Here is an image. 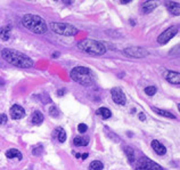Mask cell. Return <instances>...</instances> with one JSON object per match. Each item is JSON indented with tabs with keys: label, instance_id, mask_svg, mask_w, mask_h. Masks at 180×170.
I'll return each instance as SVG.
<instances>
[{
	"label": "cell",
	"instance_id": "obj_1",
	"mask_svg": "<svg viewBox=\"0 0 180 170\" xmlns=\"http://www.w3.org/2000/svg\"><path fill=\"white\" fill-rule=\"evenodd\" d=\"M1 55L8 63H10L15 66H18V67L27 69L33 65V61L30 57L19 53L17 50H14V49H8V48L2 49Z\"/></svg>",
	"mask_w": 180,
	"mask_h": 170
},
{
	"label": "cell",
	"instance_id": "obj_2",
	"mask_svg": "<svg viewBox=\"0 0 180 170\" xmlns=\"http://www.w3.org/2000/svg\"><path fill=\"white\" fill-rule=\"evenodd\" d=\"M24 26L34 32V33H38V34H42V33H46L47 32V24L45 22V19L38 15H33V14H26L23 16V19H22Z\"/></svg>",
	"mask_w": 180,
	"mask_h": 170
},
{
	"label": "cell",
	"instance_id": "obj_3",
	"mask_svg": "<svg viewBox=\"0 0 180 170\" xmlns=\"http://www.w3.org/2000/svg\"><path fill=\"white\" fill-rule=\"evenodd\" d=\"M78 48L85 53L91 54V55H104L106 52V48L103 43H100L96 40H91V39L81 40L78 43Z\"/></svg>",
	"mask_w": 180,
	"mask_h": 170
},
{
	"label": "cell",
	"instance_id": "obj_4",
	"mask_svg": "<svg viewBox=\"0 0 180 170\" xmlns=\"http://www.w3.org/2000/svg\"><path fill=\"white\" fill-rule=\"evenodd\" d=\"M71 79L79 82L80 85L82 86H91L92 82H93V76H92V72L90 71L89 69L87 67H83V66H78V67H74L71 73Z\"/></svg>",
	"mask_w": 180,
	"mask_h": 170
},
{
	"label": "cell",
	"instance_id": "obj_5",
	"mask_svg": "<svg viewBox=\"0 0 180 170\" xmlns=\"http://www.w3.org/2000/svg\"><path fill=\"white\" fill-rule=\"evenodd\" d=\"M50 30L60 36H65V37H71L78 33L76 28H74L71 24H66V23H57V22H52L49 24Z\"/></svg>",
	"mask_w": 180,
	"mask_h": 170
},
{
	"label": "cell",
	"instance_id": "obj_6",
	"mask_svg": "<svg viewBox=\"0 0 180 170\" xmlns=\"http://www.w3.org/2000/svg\"><path fill=\"white\" fill-rule=\"evenodd\" d=\"M136 170H163V168L161 166H159L156 162L152 161L150 159H148L146 156H143L137 162Z\"/></svg>",
	"mask_w": 180,
	"mask_h": 170
},
{
	"label": "cell",
	"instance_id": "obj_7",
	"mask_svg": "<svg viewBox=\"0 0 180 170\" xmlns=\"http://www.w3.org/2000/svg\"><path fill=\"white\" fill-rule=\"evenodd\" d=\"M178 32H179V28L178 26H171L168 30H165L162 34L157 38V42L161 43V45H165V43H168V41H170L171 39L173 38Z\"/></svg>",
	"mask_w": 180,
	"mask_h": 170
},
{
	"label": "cell",
	"instance_id": "obj_8",
	"mask_svg": "<svg viewBox=\"0 0 180 170\" xmlns=\"http://www.w3.org/2000/svg\"><path fill=\"white\" fill-rule=\"evenodd\" d=\"M124 54L130 57L143 58L148 55V52L145 48H140V47H128L124 49Z\"/></svg>",
	"mask_w": 180,
	"mask_h": 170
},
{
	"label": "cell",
	"instance_id": "obj_9",
	"mask_svg": "<svg viewBox=\"0 0 180 170\" xmlns=\"http://www.w3.org/2000/svg\"><path fill=\"white\" fill-rule=\"evenodd\" d=\"M111 94H112V97H113L114 103H116V104H119V105H124L126 103V95H124V93H123L120 88H113L112 92H111Z\"/></svg>",
	"mask_w": 180,
	"mask_h": 170
},
{
	"label": "cell",
	"instance_id": "obj_10",
	"mask_svg": "<svg viewBox=\"0 0 180 170\" xmlns=\"http://www.w3.org/2000/svg\"><path fill=\"white\" fill-rule=\"evenodd\" d=\"M10 115H12L13 119L18 120V119H22L25 115V111H24V109L22 106H19V105L16 104V105H13L12 106V109H10Z\"/></svg>",
	"mask_w": 180,
	"mask_h": 170
},
{
	"label": "cell",
	"instance_id": "obj_11",
	"mask_svg": "<svg viewBox=\"0 0 180 170\" xmlns=\"http://www.w3.org/2000/svg\"><path fill=\"white\" fill-rule=\"evenodd\" d=\"M165 79H166L170 83L179 86L180 74L178 73V72H175V71H168V72H166V74H165Z\"/></svg>",
	"mask_w": 180,
	"mask_h": 170
},
{
	"label": "cell",
	"instance_id": "obj_12",
	"mask_svg": "<svg viewBox=\"0 0 180 170\" xmlns=\"http://www.w3.org/2000/svg\"><path fill=\"white\" fill-rule=\"evenodd\" d=\"M54 137L59 142V143H64L65 140H66V132L65 130L63 129V128H60V127H58V128H56L54 130Z\"/></svg>",
	"mask_w": 180,
	"mask_h": 170
},
{
	"label": "cell",
	"instance_id": "obj_13",
	"mask_svg": "<svg viewBox=\"0 0 180 170\" xmlns=\"http://www.w3.org/2000/svg\"><path fill=\"white\" fill-rule=\"evenodd\" d=\"M152 147H153V150L156 152L159 155H164L166 153L165 146L163 145L162 143H160L159 140H153L152 142Z\"/></svg>",
	"mask_w": 180,
	"mask_h": 170
},
{
	"label": "cell",
	"instance_id": "obj_14",
	"mask_svg": "<svg viewBox=\"0 0 180 170\" xmlns=\"http://www.w3.org/2000/svg\"><path fill=\"white\" fill-rule=\"evenodd\" d=\"M166 7H168V9H169V12H170L171 14L177 15V16L180 14V5L179 3L173 2V1H169V2H166Z\"/></svg>",
	"mask_w": 180,
	"mask_h": 170
},
{
	"label": "cell",
	"instance_id": "obj_15",
	"mask_svg": "<svg viewBox=\"0 0 180 170\" xmlns=\"http://www.w3.org/2000/svg\"><path fill=\"white\" fill-rule=\"evenodd\" d=\"M157 2H155V1H147V2H145L144 5H143V13L144 14H148V13H150V12H153L156 7H157Z\"/></svg>",
	"mask_w": 180,
	"mask_h": 170
},
{
	"label": "cell",
	"instance_id": "obj_16",
	"mask_svg": "<svg viewBox=\"0 0 180 170\" xmlns=\"http://www.w3.org/2000/svg\"><path fill=\"white\" fill-rule=\"evenodd\" d=\"M31 122L33 125H36V126L41 125L43 122V114L41 112H39V111H34L33 114H32V116H31Z\"/></svg>",
	"mask_w": 180,
	"mask_h": 170
},
{
	"label": "cell",
	"instance_id": "obj_17",
	"mask_svg": "<svg viewBox=\"0 0 180 170\" xmlns=\"http://www.w3.org/2000/svg\"><path fill=\"white\" fill-rule=\"evenodd\" d=\"M6 156H7L8 159L17 158L18 160H22V158H23L22 153L18 151V150H16V149H10V150H8V151L6 152Z\"/></svg>",
	"mask_w": 180,
	"mask_h": 170
},
{
	"label": "cell",
	"instance_id": "obj_18",
	"mask_svg": "<svg viewBox=\"0 0 180 170\" xmlns=\"http://www.w3.org/2000/svg\"><path fill=\"white\" fill-rule=\"evenodd\" d=\"M10 37V26H3L0 29V38L2 40H8Z\"/></svg>",
	"mask_w": 180,
	"mask_h": 170
},
{
	"label": "cell",
	"instance_id": "obj_19",
	"mask_svg": "<svg viewBox=\"0 0 180 170\" xmlns=\"http://www.w3.org/2000/svg\"><path fill=\"white\" fill-rule=\"evenodd\" d=\"M88 143H89V139L83 138V137H75L73 139V144L75 146H86V145H88Z\"/></svg>",
	"mask_w": 180,
	"mask_h": 170
},
{
	"label": "cell",
	"instance_id": "obj_20",
	"mask_svg": "<svg viewBox=\"0 0 180 170\" xmlns=\"http://www.w3.org/2000/svg\"><path fill=\"white\" fill-rule=\"evenodd\" d=\"M153 111L155 112V113L160 114V115H163V116H165V118H169V119H176V116L173 115L172 113H170V112H168V111H164V110H160V109H156V107H153Z\"/></svg>",
	"mask_w": 180,
	"mask_h": 170
},
{
	"label": "cell",
	"instance_id": "obj_21",
	"mask_svg": "<svg viewBox=\"0 0 180 170\" xmlns=\"http://www.w3.org/2000/svg\"><path fill=\"white\" fill-rule=\"evenodd\" d=\"M96 114L102 115L104 119H108V118H111V115H112L111 111H109L108 109H106V107H100V109H98L97 112H96Z\"/></svg>",
	"mask_w": 180,
	"mask_h": 170
},
{
	"label": "cell",
	"instance_id": "obj_22",
	"mask_svg": "<svg viewBox=\"0 0 180 170\" xmlns=\"http://www.w3.org/2000/svg\"><path fill=\"white\" fill-rule=\"evenodd\" d=\"M104 168V164L102 161H92L89 166V170H102Z\"/></svg>",
	"mask_w": 180,
	"mask_h": 170
},
{
	"label": "cell",
	"instance_id": "obj_23",
	"mask_svg": "<svg viewBox=\"0 0 180 170\" xmlns=\"http://www.w3.org/2000/svg\"><path fill=\"white\" fill-rule=\"evenodd\" d=\"M124 151H126V155H128V158H129V160H130L131 162H133V161H135V155H133V150H132L131 147H126V149H124Z\"/></svg>",
	"mask_w": 180,
	"mask_h": 170
},
{
	"label": "cell",
	"instance_id": "obj_24",
	"mask_svg": "<svg viewBox=\"0 0 180 170\" xmlns=\"http://www.w3.org/2000/svg\"><path fill=\"white\" fill-rule=\"evenodd\" d=\"M145 93H146V95H148V96H153V95L156 94V88L154 86L147 87V88H145Z\"/></svg>",
	"mask_w": 180,
	"mask_h": 170
},
{
	"label": "cell",
	"instance_id": "obj_25",
	"mask_svg": "<svg viewBox=\"0 0 180 170\" xmlns=\"http://www.w3.org/2000/svg\"><path fill=\"white\" fill-rule=\"evenodd\" d=\"M48 112H49V115H52V116H54V118L58 116V114H59L58 110L56 109V106H52V107L48 110Z\"/></svg>",
	"mask_w": 180,
	"mask_h": 170
},
{
	"label": "cell",
	"instance_id": "obj_26",
	"mask_svg": "<svg viewBox=\"0 0 180 170\" xmlns=\"http://www.w3.org/2000/svg\"><path fill=\"white\" fill-rule=\"evenodd\" d=\"M43 151V147L40 145V146H36L33 150H32V153H33V155H36V156H39L41 153Z\"/></svg>",
	"mask_w": 180,
	"mask_h": 170
},
{
	"label": "cell",
	"instance_id": "obj_27",
	"mask_svg": "<svg viewBox=\"0 0 180 170\" xmlns=\"http://www.w3.org/2000/svg\"><path fill=\"white\" fill-rule=\"evenodd\" d=\"M78 130H79V132L83 134V132H86L88 130V127H87V125H85V123H80V125L78 126Z\"/></svg>",
	"mask_w": 180,
	"mask_h": 170
},
{
	"label": "cell",
	"instance_id": "obj_28",
	"mask_svg": "<svg viewBox=\"0 0 180 170\" xmlns=\"http://www.w3.org/2000/svg\"><path fill=\"white\" fill-rule=\"evenodd\" d=\"M7 122V115L3 113L0 114V126H2V125H5Z\"/></svg>",
	"mask_w": 180,
	"mask_h": 170
},
{
	"label": "cell",
	"instance_id": "obj_29",
	"mask_svg": "<svg viewBox=\"0 0 180 170\" xmlns=\"http://www.w3.org/2000/svg\"><path fill=\"white\" fill-rule=\"evenodd\" d=\"M57 95H58V96H64V95H65V89H59V90L57 92Z\"/></svg>",
	"mask_w": 180,
	"mask_h": 170
},
{
	"label": "cell",
	"instance_id": "obj_30",
	"mask_svg": "<svg viewBox=\"0 0 180 170\" xmlns=\"http://www.w3.org/2000/svg\"><path fill=\"white\" fill-rule=\"evenodd\" d=\"M139 119H140L142 121H145V119H146L145 114H144V113H140V114H139Z\"/></svg>",
	"mask_w": 180,
	"mask_h": 170
},
{
	"label": "cell",
	"instance_id": "obj_31",
	"mask_svg": "<svg viewBox=\"0 0 180 170\" xmlns=\"http://www.w3.org/2000/svg\"><path fill=\"white\" fill-rule=\"evenodd\" d=\"M81 158H82V159H83V160H86V159H87V158H88V153H83V154H82V156H81Z\"/></svg>",
	"mask_w": 180,
	"mask_h": 170
},
{
	"label": "cell",
	"instance_id": "obj_32",
	"mask_svg": "<svg viewBox=\"0 0 180 170\" xmlns=\"http://www.w3.org/2000/svg\"><path fill=\"white\" fill-rule=\"evenodd\" d=\"M3 85H5V81H3V79L0 78V86H3Z\"/></svg>",
	"mask_w": 180,
	"mask_h": 170
},
{
	"label": "cell",
	"instance_id": "obj_33",
	"mask_svg": "<svg viewBox=\"0 0 180 170\" xmlns=\"http://www.w3.org/2000/svg\"><path fill=\"white\" fill-rule=\"evenodd\" d=\"M57 56H59V53H55L54 54V57H57Z\"/></svg>",
	"mask_w": 180,
	"mask_h": 170
},
{
	"label": "cell",
	"instance_id": "obj_34",
	"mask_svg": "<svg viewBox=\"0 0 180 170\" xmlns=\"http://www.w3.org/2000/svg\"><path fill=\"white\" fill-rule=\"evenodd\" d=\"M75 156H76V158H80V156H81V154H79V153H76V154H75Z\"/></svg>",
	"mask_w": 180,
	"mask_h": 170
}]
</instances>
